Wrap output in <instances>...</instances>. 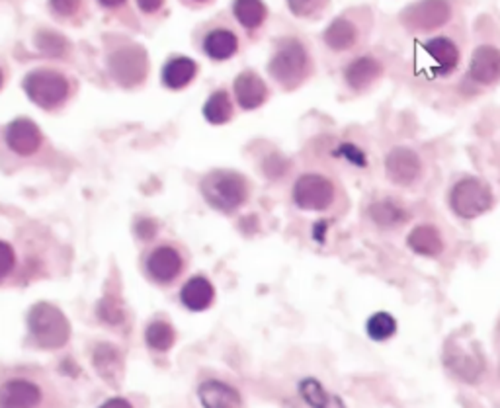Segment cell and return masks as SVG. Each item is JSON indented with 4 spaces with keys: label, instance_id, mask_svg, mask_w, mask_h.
Segmentation results:
<instances>
[{
    "label": "cell",
    "instance_id": "1",
    "mask_svg": "<svg viewBox=\"0 0 500 408\" xmlns=\"http://www.w3.org/2000/svg\"><path fill=\"white\" fill-rule=\"evenodd\" d=\"M268 73L281 88L295 90L301 87L313 73V61L307 46L295 36L278 39L274 56L268 61Z\"/></svg>",
    "mask_w": 500,
    "mask_h": 408
},
{
    "label": "cell",
    "instance_id": "2",
    "mask_svg": "<svg viewBox=\"0 0 500 408\" xmlns=\"http://www.w3.org/2000/svg\"><path fill=\"white\" fill-rule=\"evenodd\" d=\"M199 192L215 211L233 213L247 203L250 184L240 172L219 168L204 176V180L199 182Z\"/></svg>",
    "mask_w": 500,
    "mask_h": 408
},
{
    "label": "cell",
    "instance_id": "3",
    "mask_svg": "<svg viewBox=\"0 0 500 408\" xmlns=\"http://www.w3.org/2000/svg\"><path fill=\"white\" fill-rule=\"evenodd\" d=\"M28 329L39 348L57 350L71 338V322L65 312L51 303H36L28 312Z\"/></svg>",
    "mask_w": 500,
    "mask_h": 408
},
{
    "label": "cell",
    "instance_id": "4",
    "mask_svg": "<svg viewBox=\"0 0 500 408\" xmlns=\"http://www.w3.org/2000/svg\"><path fill=\"white\" fill-rule=\"evenodd\" d=\"M22 88L30 102L47 112L57 110L71 97V80L53 69L30 71L22 80Z\"/></svg>",
    "mask_w": 500,
    "mask_h": 408
},
{
    "label": "cell",
    "instance_id": "5",
    "mask_svg": "<svg viewBox=\"0 0 500 408\" xmlns=\"http://www.w3.org/2000/svg\"><path fill=\"white\" fill-rule=\"evenodd\" d=\"M291 199L303 211H324L336 199V186L324 174L305 172L293 182Z\"/></svg>",
    "mask_w": 500,
    "mask_h": 408
},
{
    "label": "cell",
    "instance_id": "6",
    "mask_svg": "<svg viewBox=\"0 0 500 408\" xmlns=\"http://www.w3.org/2000/svg\"><path fill=\"white\" fill-rule=\"evenodd\" d=\"M493 189L479 178L459 180L450 192V208L462 219L481 217L493 208Z\"/></svg>",
    "mask_w": 500,
    "mask_h": 408
},
{
    "label": "cell",
    "instance_id": "7",
    "mask_svg": "<svg viewBox=\"0 0 500 408\" xmlns=\"http://www.w3.org/2000/svg\"><path fill=\"white\" fill-rule=\"evenodd\" d=\"M107 69L121 87L141 85L148 73V57L143 46L124 44L107 56Z\"/></svg>",
    "mask_w": 500,
    "mask_h": 408
},
{
    "label": "cell",
    "instance_id": "8",
    "mask_svg": "<svg viewBox=\"0 0 500 408\" xmlns=\"http://www.w3.org/2000/svg\"><path fill=\"white\" fill-rule=\"evenodd\" d=\"M5 143L18 157H32L44 145V133L36 121L28 117L12 119L5 129Z\"/></svg>",
    "mask_w": 500,
    "mask_h": 408
},
{
    "label": "cell",
    "instance_id": "9",
    "mask_svg": "<svg viewBox=\"0 0 500 408\" xmlns=\"http://www.w3.org/2000/svg\"><path fill=\"white\" fill-rule=\"evenodd\" d=\"M387 178L397 186H411L423 174V160L409 147L391 148L385 157Z\"/></svg>",
    "mask_w": 500,
    "mask_h": 408
},
{
    "label": "cell",
    "instance_id": "10",
    "mask_svg": "<svg viewBox=\"0 0 500 408\" xmlns=\"http://www.w3.org/2000/svg\"><path fill=\"white\" fill-rule=\"evenodd\" d=\"M147 274L157 283H170L177 280L184 270V258L172 244H160L147 256Z\"/></svg>",
    "mask_w": 500,
    "mask_h": 408
},
{
    "label": "cell",
    "instance_id": "11",
    "mask_svg": "<svg viewBox=\"0 0 500 408\" xmlns=\"http://www.w3.org/2000/svg\"><path fill=\"white\" fill-rule=\"evenodd\" d=\"M233 92H235L237 104L245 112L259 110V107L264 106L266 100H268V97H270V90H268L266 80L259 73L250 71V69L242 71V73H239L235 76Z\"/></svg>",
    "mask_w": 500,
    "mask_h": 408
},
{
    "label": "cell",
    "instance_id": "12",
    "mask_svg": "<svg viewBox=\"0 0 500 408\" xmlns=\"http://www.w3.org/2000/svg\"><path fill=\"white\" fill-rule=\"evenodd\" d=\"M452 8L445 3H418L404 10L403 22L413 30H434L450 20Z\"/></svg>",
    "mask_w": 500,
    "mask_h": 408
},
{
    "label": "cell",
    "instance_id": "13",
    "mask_svg": "<svg viewBox=\"0 0 500 408\" xmlns=\"http://www.w3.org/2000/svg\"><path fill=\"white\" fill-rule=\"evenodd\" d=\"M423 51L434 63V66H432V75L434 76H448L457 69L459 49L450 37H432L423 44Z\"/></svg>",
    "mask_w": 500,
    "mask_h": 408
},
{
    "label": "cell",
    "instance_id": "14",
    "mask_svg": "<svg viewBox=\"0 0 500 408\" xmlns=\"http://www.w3.org/2000/svg\"><path fill=\"white\" fill-rule=\"evenodd\" d=\"M42 403V389L32 381L10 379L0 389V408H37Z\"/></svg>",
    "mask_w": 500,
    "mask_h": 408
},
{
    "label": "cell",
    "instance_id": "15",
    "mask_svg": "<svg viewBox=\"0 0 500 408\" xmlns=\"http://www.w3.org/2000/svg\"><path fill=\"white\" fill-rule=\"evenodd\" d=\"M469 76L479 85H493L500 80V49L479 46L469 61Z\"/></svg>",
    "mask_w": 500,
    "mask_h": 408
},
{
    "label": "cell",
    "instance_id": "16",
    "mask_svg": "<svg viewBox=\"0 0 500 408\" xmlns=\"http://www.w3.org/2000/svg\"><path fill=\"white\" fill-rule=\"evenodd\" d=\"M382 75H383L382 61H377L375 57H370V56H362L352 63H348V66L344 69V83L354 92H366L372 85H375L377 80L382 78Z\"/></svg>",
    "mask_w": 500,
    "mask_h": 408
},
{
    "label": "cell",
    "instance_id": "17",
    "mask_svg": "<svg viewBox=\"0 0 500 408\" xmlns=\"http://www.w3.org/2000/svg\"><path fill=\"white\" fill-rule=\"evenodd\" d=\"M445 365L464 381H477L483 372V360L479 353L457 344H450L445 350Z\"/></svg>",
    "mask_w": 500,
    "mask_h": 408
},
{
    "label": "cell",
    "instance_id": "18",
    "mask_svg": "<svg viewBox=\"0 0 500 408\" xmlns=\"http://www.w3.org/2000/svg\"><path fill=\"white\" fill-rule=\"evenodd\" d=\"M239 46V36L229 28H213L201 39V49L213 61H227L235 57Z\"/></svg>",
    "mask_w": 500,
    "mask_h": 408
},
{
    "label": "cell",
    "instance_id": "19",
    "mask_svg": "<svg viewBox=\"0 0 500 408\" xmlns=\"http://www.w3.org/2000/svg\"><path fill=\"white\" fill-rule=\"evenodd\" d=\"M198 397L204 408H240L239 391L218 379L204 381L198 389Z\"/></svg>",
    "mask_w": 500,
    "mask_h": 408
},
{
    "label": "cell",
    "instance_id": "20",
    "mask_svg": "<svg viewBox=\"0 0 500 408\" xmlns=\"http://www.w3.org/2000/svg\"><path fill=\"white\" fill-rule=\"evenodd\" d=\"M198 75V63L190 57L177 56L170 57L165 66H162L160 80L168 90H182L188 85H192V80Z\"/></svg>",
    "mask_w": 500,
    "mask_h": 408
},
{
    "label": "cell",
    "instance_id": "21",
    "mask_svg": "<svg viewBox=\"0 0 500 408\" xmlns=\"http://www.w3.org/2000/svg\"><path fill=\"white\" fill-rule=\"evenodd\" d=\"M215 299V290L208 278L194 276L188 280L180 290V301L188 311H206L211 307Z\"/></svg>",
    "mask_w": 500,
    "mask_h": 408
},
{
    "label": "cell",
    "instance_id": "22",
    "mask_svg": "<svg viewBox=\"0 0 500 408\" xmlns=\"http://www.w3.org/2000/svg\"><path fill=\"white\" fill-rule=\"evenodd\" d=\"M92 363L97 367V372L107 383L117 385L121 375H124V360L121 353L112 344H98L92 353Z\"/></svg>",
    "mask_w": 500,
    "mask_h": 408
},
{
    "label": "cell",
    "instance_id": "23",
    "mask_svg": "<svg viewBox=\"0 0 500 408\" xmlns=\"http://www.w3.org/2000/svg\"><path fill=\"white\" fill-rule=\"evenodd\" d=\"M409 249L421 256L436 258L444 250V240L440 230L434 225H418L414 227L407 237Z\"/></svg>",
    "mask_w": 500,
    "mask_h": 408
},
{
    "label": "cell",
    "instance_id": "24",
    "mask_svg": "<svg viewBox=\"0 0 500 408\" xmlns=\"http://www.w3.org/2000/svg\"><path fill=\"white\" fill-rule=\"evenodd\" d=\"M322 39L332 51H348L358 44L360 30L358 26L354 22H350L348 18H336L329 24V28L324 30Z\"/></svg>",
    "mask_w": 500,
    "mask_h": 408
},
{
    "label": "cell",
    "instance_id": "25",
    "mask_svg": "<svg viewBox=\"0 0 500 408\" xmlns=\"http://www.w3.org/2000/svg\"><path fill=\"white\" fill-rule=\"evenodd\" d=\"M201 114L209 121L211 126H225L235 117V104L231 94L225 88H219L209 94L204 107H201Z\"/></svg>",
    "mask_w": 500,
    "mask_h": 408
},
{
    "label": "cell",
    "instance_id": "26",
    "mask_svg": "<svg viewBox=\"0 0 500 408\" xmlns=\"http://www.w3.org/2000/svg\"><path fill=\"white\" fill-rule=\"evenodd\" d=\"M370 217L377 227L393 229V227H399V225L409 221V211L403 206H399L395 199L385 198V199L372 203Z\"/></svg>",
    "mask_w": 500,
    "mask_h": 408
},
{
    "label": "cell",
    "instance_id": "27",
    "mask_svg": "<svg viewBox=\"0 0 500 408\" xmlns=\"http://www.w3.org/2000/svg\"><path fill=\"white\" fill-rule=\"evenodd\" d=\"M300 394L311 408H346L341 397L329 393L313 377H305L300 381Z\"/></svg>",
    "mask_w": 500,
    "mask_h": 408
},
{
    "label": "cell",
    "instance_id": "28",
    "mask_svg": "<svg viewBox=\"0 0 500 408\" xmlns=\"http://www.w3.org/2000/svg\"><path fill=\"white\" fill-rule=\"evenodd\" d=\"M233 15L237 22L242 26L245 30H256L266 22L268 16V8L264 3H245V0H237L233 3Z\"/></svg>",
    "mask_w": 500,
    "mask_h": 408
},
{
    "label": "cell",
    "instance_id": "29",
    "mask_svg": "<svg viewBox=\"0 0 500 408\" xmlns=\"http://www.w3.org/2000/svg\"><path fill=\"white\" fill-rule=\"evenodd\" d=\"M145 342L155 352H168L177 342V332L167 321H153L145 331Z\"/></svg>",
    "mask_w": 500,
    "mask_h": 408
},
{
    "label": "cell",
    "instance_id": "30",
    "mask_svg": "<svg viewBox=\"0 0 500 408\" xmlns=\"http://www.w3.org/2000/svg\"><path fill=\"white\" fill-rule=\"evenodd\" d=\"M366 331H368V336L375 340V342H385V340L395 336L397 321L393 315H389V312L380 311L368 319Z\"/></svg>",
    "mask_w": 500,
    "mask_h": 408
},
{
    "label": "cell",
    "instance_id": "31",
    "mask_svg": "<svg viewBox=\"0 0 500 408\" xmlns=\"http://www.w3.org/2000/svg\"><path fill=\"white\" fill-rule=\"evenodd\" d=\"M36 47L49 57H65L69 53V42L53 30H39L36 34Z\"/></svg>",
    "mask_w": 500,
    "mask_h": 408
},
{
    "label": "cell",
    "instance_id": "32",
    "mask_svg": "<svg viewBox=\"0 0 500 408\" xmlns=\"http://www.w3.org/2000/svg\"><path fill=\"white\" fill-rule=\"evenodd\" d=\"M98 315L106 322L117 324V322L124 321V309H121L119 301H116V299L106 297V299H102L100 305H98Z\"/></svg>",
    "mask_w": 500,
    "mask_h": 408
},
{
    "label": "cell",
    "instance_id": "33",
    "mask_svg": "<svg viewBox=\"0 0 500 408\" xmlns=\"http://www.w3.org/2000/svg\"><path fill=\"white\" fill-rule=\"evenodd\" d=\"M336 157H344L348 162H352L356 167H366L368 165V157L366 153L358 148L354 143H342L339 147V151L334 153Z\"/></svg>",
    "mask_w": 500,
    "mask_h": 408
},
{
    "label": "cell",
    "instance_id": "34",
    "mask_svg": "<svg viewBox=\"0 0 500 408\" xmlns=\"http://www.w3.org/2000/svg\"><path fill=\"white\" fill-rule=\"evenodd\" d=\"M290 5V10L293 12L295 16H301V18H309L317 15V12H321L324 8V5L327 3H288Z\"/></svg>",
    "mask_w": 500,
    "mask_h": 408
},
{
    "label": "cell",
    "instance_id": "35",
    "mask_svg": "<svg viewBox=\"0 0 500 408\" xmlns=\"http://www.w3.org/2000/svg\"><path fill=\"white\" fill-rule=\"evenodd\" d=\"M47 5L53 12H56L57 16L66 18V16H73L75 12H78L80 5H83V3H59V0H51V3H47Z\"/></svg>",
    "mask_w": 500,
    "mask_h": 408
},
{
    "label": "cell",
    "instance_id": "36",
    "mask_svg": "<svg viewBox=\"0 0 500 408\" xmlns=\"http://www.w3.org/2000/svg\"><path fill=\"white\" fill-rule=\"evenodd\" d=\"M3 256H5V266H3V278H6L12 268H15V250H12L10 244L3 240Z\"/></svg>",
    "mask_w": 500,
    "mask_h": 408
},
{
    "label": "cell",
    "instance_id": "37",
    "mask_svg": "<svg viewBox=\"0 0 500 408\" xmlns=\"http://www.w3.org/2000/svg\"><path fill=\"white\" fill-rule=\"evenodd\" d=\"M155 233H157V223L151 221V219H145V221H141V223L138 225V235H139L141 239H145V240L153 239Z\"/></svg>",
    "mask_w": 500,
    "mask_h": 408
},
{
    "label": "cell",
    "instance_id": "38",
    "mask_svg": "<svg viewBox=\"0 0 500 408\" xmlns=\"http://www.w3.org/2000/svg\"><path fill=\"white\" fill-rule=\"evenodd\" d=\"M162 0H139L138 6L141 12H145V15H153V12H158L162 8Z\"/></svg>",
    "mask_w": 500,
    "mask_h": 408
},
{
    "label": "cell",
    "instance_id": "39",
    "mask_svg": "<svg viewBox=\"0 0 500 408\" xmlns=\"http://www.w3.org/2000/svg\"><path fill=\"white\" fill-rule=\"evenodd\" d=\"M98 408H133V404L128 401V399H121V397H116V399H110L106 401L104 404H100Z\"/></svg>",
    "mask_w": 500,
    "mask_h": 408
},
{
    "label": "cell",
    "instance_id": "40",
    "mask_svg": "<svg viewBox=\"0 0 500 408\" xmlns=\"http://www.w3.org/2000/svg\"><path fill=\"white\" fill-rule=\"evenodd\" d=\"M102 8H116V6H124V5H128L126 3V0H110V3H107V0H100V3H98Z\"/></svg>",
    "mask_w": 500,
    "mask_h": 408
}]
</instances>
